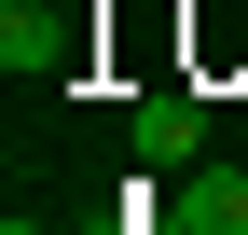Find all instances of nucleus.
Instances as JSON below:
<instances>
[{
  "label": "nucleus",
  "mask_w": 248,
  "mask_h": 235,
  "mask_svg": "<svg viewBox=\"0 0 248 235\" xmlns=\"http://www.w3.org/2000/svg\"><path fill=\"white\" fill-rule=\"evenodd\" d=\"M0 69L14 83H69L83 69V14L69 0H14V14H0Z\"/></svg>",
  "instance_id": "obj_1"
},
{
  "label": "nucleus",
  "mask_w": 248,
  "mask_h": 235,
  "mask_svg": "<svg viewBox=\"0 0 248 235\" xmlns=\"http://www.w3.org/2000/svg\"><path fill=\"white\" fill-rule=\"evenodd\" d=\"M207 152V97H152L138 111V166H193Z\"/></svg>",
  "instance_id": "obj_2"
},
{
  "label": "nucleus",
  "mask_w": 248,
  "mask_h": 235,
  "mask_svg": "<svg viewBox=\"0 0 248 235\" xmlns=\"http://www.w3.org/2000/svg\"><path fill=\"white\" fill-rule=\"evenodd\" d=\"M0 235H42V221H0Z\"/></svg>",
  "instance_id": "obj_3"
}]
</instances>
